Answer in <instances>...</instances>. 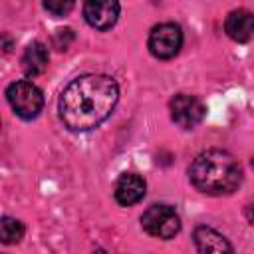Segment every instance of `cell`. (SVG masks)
Listing matches in <instances>:
<instances>
[{"instance_id":"6da1fadb","label":"cell","mask_w":254,"mask_h":254,"mask_svg":"<svg viewBox=\"0 0 254 254\" xmlns=\"http://www.w3.org/2000/svg\"><path fill=\"white\" fill-rule=\"evenodd\" d=\"M119 99V85L111 75L85 73L71 79L60 99V119L69 131H91L101 125Z\"/></svg>"},{"instance_id":"7a4b0ae2","label":"cell","mask_w":254,"mask_h":254,"mask_svg":"<svg viewBox=\"0 0 254 254\" xmlns=\"http://www.w3.org/2000/svg\"><path fill=\"white\" fill-rule=\"evenodd\" d=\"M189 181L204 194L222 196L234 192L240 187L242 169L228 151L206 149L192 159L189 167Z\"/></svg>"},{"instance_id":"3957f363","label":"cell","mask_w":254,"mask_h":254,"mask_svg":"<svg viewBox=\"0 0 254 254\" xmlns=\"http://www.w3.org/2000/svg\"><path fill=\"white\" fill-rule=\"evenodd\" d=\"M6 99L10 103V107L14 109V113L26 121L34 119L40 115L42 107H44V93L42 89L28 81V79H18L12 81L6 87Z\"/></svg>"},{"instance_id":"277c9868","label":"cell","mask_w":254,"mask_h":254,"mask_svg":"<svg viewBox=\"0 0 254 254\" xmlns=\"http://www.w3.org/2000/svg\"><path fill=\"white\" fill-rule=\"evenodd\" d=\"M141 226L147 234L169 240L181 230V216L169 204H153L141 214Z\"/></svg>"},{"instance_id":"5b68a950","label":"cell","mask_w":254,"mask_h":254,"mask_svg":"<svg viewBox=\"0 0 254 254\" xmlns=\"http://www.w3.org/2000/svg\"><path fill=\"white\" fill-rule=\"evenodd\" d=\"M149 52L157 60H171L183 48V30L175 22L157 24L149 34Z\"/></svg>"},{"instance_id":"8992f818","label":"cell","mask_w":254,"mask_h":254,"mask_svg":"<svg viewBox=\"0 0 254 254\" xmlns=\"http://www.w3.org/2000/svg\"><path fill=\"white\" fill-rule=\"evenodd\" d=\"M169 111H171V119L173 123H177L183 129H192L196 127L206 113L204 103L189 93H177L171 101H169Z\"/></svg>"},{"instance_id":"52a82bcc","label":"cell","mask_w":254,"mask_h":254,"mask_svg":"<svg viewBox=\"0 0 254 254\" xmlns=\"http://www.w3.org/2000/svg\"><path fill=\"white\" fill-rule=\"evenodd\" d=\"M119 2L115 0H87L83 4V18L95 30H109L119 18Z\"/></svg>"},{"instance_id":"ba28073f","label":"cell","mask_w":254,"mask_h":254,"mask_svg":"<svg viewBox=\"0 0 254 254\" xmlns=\"http://www.w3.org/2000/svg\"><path fill=\"white\" fill-rule=\"evenodd\" d=\"M192 242L196 246V254H234V248L228 238L206 224L194 228Z\"/></svg>"},{"instance_id":"9c48e42d","label":"cell","mask_w":254,"mask_h":254,"mask_svg":"<svg viewBox=\"0 0 254 254\" xmlns=\"http://www.w3.org/2000/svg\"><path fill=\"white\" fill-rule=\"evenodd\" d=\"M145 190H147V183L141 175L123 173L115 183L113 196L121 206H133L145 196Z\"/></svg>"},{"instance_id":"30bf717a","label":"cell","mask_w":254,"mask_h":254,"mask_svg":"<svg viewBox=\"0 0 254 254\" xmlns=\"http://www.w3.org/2000/svg\"><path fill=\"white\" fill-rule=\"evenodd\" d=\"M224 32L230 40L238 44L250 42L254 36V14L246 8L232 10L224 20Z\"/></svg>"},{"instance_id":"8fae6325","label":"cell","mask_w":254,"mask_h":254,"mask_svg":"<svg viewBox=\"0 0 254 254\" xmlns=\"http://www.w3.org/2000/svg\"><path fill=\"white\" fill-rule=\"evenodd\" d=\"M20 62H22V69L28 77H38L48 67V62H50L48 48L42 42H32L26 46Z\"/></svg>"},{"instance_id":"7c38bea8","label":"cell","mask_w":254,"mask_h":254,"mask_svg":"<svg viewBox=\"0 0 254 254\" xmlns=\"http://www.w3.org/2000/svg\"><path fill=\"white\" fill-rule=\"evenodd\" d=\"M24 236V224L18 218L4 216L0 222V240L4 244H16Z\"/></svg>"},{"instance_id":"4fadbf2b","label":"cell","mask_w":254,"mask_h":254,"mask_svg":"<svg viewBox=\"0 0 254 254\" xmlns=\"http://www.w3.org/2000/svg\"><path fill=\"white\" fill-rule=\"evenodd\" d=\"M73 30L71 28H60V30H56L54 32V36H52V46L58 50V52H65L69 46H71V42H73Z\"/></svg>"},{"instance_id":"5bb4252c","label":"cell","mask_w":254,"mask_h":254,"mask_svg":"<svg viewBox=\"0 0 254 254\" xmlns=\"http://www.w3.org/2000/svg\"><path fill=\"white\" fill-rule=\"evenodd\" d=\"M42 6H44V10H48L54 16H65L67 12L73 10L75 4L71 0H46Z\"/></svg>"},{"instance_id":"9a60e30c","label":"cell","mask_w":254,"mask_h":254,"mask_svg":"<svg viewBox=\"0 0 254 254\" xmlns=\"http://www.w3.org/2000/svg\"><path fill=\"white\" fill-rule=\"evenodd\" d=\"M244 216H246V220H248L250 224H254V204H248V206H246Z\"/></svg>"},{"instance_id":"2e32d148","label":"cell","mask_w":254,"mask_h":254,"mask_svg":"<svg viewBox=\"0 0 254 254\" xmlns=\"http://www.w3.org/2000/svg\"><path fill=\"white\" fill-rule=\"evenodd\" d=\"M2 44H4V52H10V46H12V42H10V38L4 34L2 36Z\"/></svg>"},{"instance_id":"e0dca14e","label":"cell","mask_w":254,"mask_h":254,"mask_svg":"<svg viewBox=\"0 0 254 254\" xmlns=\"http://www.w3.org/2000/svg\"><path fill=\"white\" fill-rule=\"evenodd\" d=\"M93 254H107V252H105V250H101V248H97V250H95Z\"/></svg>"},{"instance_id":"ac0fdd59","label":"cell","mask_w":254,"mask_h":254,"mask_svg":"<svg viewBox=\"0 0 254 254\" xmlns=\"http://www.w3.org/2000/svg\"><path fill=\"white\" fill-rule=\"evenodd\" d=\"M252 167H254V159H252Z\"/></svg>"}]
</instances>
